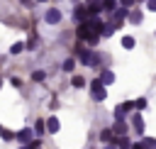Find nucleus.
<instances>
[{"instance_id":"nucleus-1","label":"nucleus","mask_w":156,"mask_h":149,"mask_svg":"<svg viewBox=\"0 0 156 149\" xmlns=\"http://www.w3.org/2000/svg\"><path fill=\"white\" fill-rule=\"evenodd\" d=\"M134 107H136V103H134V100H127V103H122L119 107H115V120L124 122V112H129V110H134Z\"/></svg>"},{"instance_id":"nucleus-2","label":"nucleus","mask_w":156,"mask_h":149,"mask_svg":"<svg viewBox=\"0 0 156 149\" xmlns=\"http://www.w3.org/2000/svg\"><path fill=\"white\" fill-rule=\"evenodd\" d=\"M78 59H80V64H85V66H95V64L100 61L93 51H85V49H78Z\"/></svg>"},{"instance_id":"nucleus-3","label":"nucleus","mask_w":156,"mask_h":149,"mask_svg":"<svg viewBox=\"0 0 156 149\" xmlns=\"http://www.w3.org/2000/svg\"><path fill=\"white\" fill-rule=\"evenodd\" d=\"M90 90H93V98H95V100H105V98H107V90H105V85L100 83V78H95V81H93Z\"/></svg>"},{"instance_id":"nucleus-4","label":"nucleus","mask_w":156,"mask_h":149,"mask_svg":"<svg viewBox=\"0 0 156 149\" xmlns=\"http://www.w3.org/2000/svg\"><path fill=\"white\" fill-rule=\"evenodd\" d=\"M44 20H46L49 24H58V22H61V10H58V7H51V10L44 15Z\"/></svg>"},{"instance_id":"nucleus-5","label":"nucleus","mask_w":156,"mask_h":149,"mask_svg":"<svg viewBox=\"0 0 156 149\" xmlns=\"http://www.w3.org/2000/svg\"><path fill=\"white\" fill-rule=\"evenodd\" d=\"M15 137H17V139H20V142H22V144H27V147H29V144H32V137H34V132H32V129H27V127H24V129H20V132H17V134H15Z\"/></svg>"},{"instance_id":"nucleus-6","label":"nucleus","mask_w":156,"mask_h":149,"mask_svg":"<svg viewBox=\"0 0 156 149\" xmlns=\"http://www.w3.org/2000/svg\"><path fill=\"white\" fill-rule=\"evenodd\" d=\"M132 127H134L136 134L141 137V134H144V117H141V115H134V117H132Z\"/></svg>"},{"instance_id":"nucleus-7","label":"nucleus","mask_w":156,"mask_h":149,"mask_svg":"<svg viewBox=\"0 0 156 149\" xmlns=\"http://www.w3.org/2000/svg\"><path fill=\"white\" fill-rule=\"evenodd\" d=\"M85 15H88V10H85V7H76V10H73L76 22H80V24H85V22H88V17H85Z\"/></svg>"},{"instance_id":"nucleus-8","label":"nucleus","mask_w":156,"mask_h":149,"mask_svg":"<svg viewBox=\"0 0 156 149\" xmlns=\"http://www.w3.org/2000/svg\"><path fill=\"white\" fill-rule=\"evenodd\" d=\"M100 83H102V85L115 83V73H112V71H102V73H100Z\"/></svg>"},{"instance_id":"nucleus-9","label":"nucleus","mask_w":156,"mask_h":149,"mask_svg":"<svg viewBox=\"0 0 156 149\" xmlns=\"http://www.w3.org/2000/svg\"><path fill=\"white\" fill-rule=\"evenodd\" d=\"M46 132H51V134L58 132V117H49L46 120Z\"/></svg>"},{"instance_id":"nucleus-10","label":"nucleus","mask_w":156,"mask_h":149,"mask_svg":"<svg viewBox=\"0 0 156 149\" xmlns=\"http://www.w3.org/2000/svg\"><path fill=\"white\" fill-rule=\"evenodd\" d=\"M124 132H127V125H124V122H119V120H115L112 134H119V137H124Z\"/></svg>"},{"instance_id":"nucleus-11","label":"nucleus","mask_w":156,"mask_h":149,"mask_svg":"<svg viewBox=\"0 0 156 149\" xmlns=\"http://www.w3.org/2000/svg\"><path fill=\"white\" fill-rule=\"evenodd\" d=\"M141 20H144V15H141L139 10H134V12H129V22H132V24H139Z\"/></svg>"},{"instance_id":"nucleus-12","label":"nucleus","mask_w":156,"mask_h":149,"mask_svg":"<svg viewBox=\"0 0 156 149\" xmlns=\"http://www.w3.org/2000/svg\"><path fill=\"white\" fill-rule=\"evenodd\" d=\"M141 147H144V149H156V139H154V137H144V139H141Z\"/></svg>"},{"instance_id":"nucleus-13","label":"nucleus","mask_w":156,"mask_h":149,"mask_svg":"<svg viewBox=\"0 0 156 149\" xmlns=\"http://www.w3.org/2000/svg\"><path fill=\"white\" fill-rule=\"evenodd\" d=\"M46 132V122L44 120H37V125H34V134H44Z\"/></svg>"},{"instance_id":"nucleus-14","label":"nucleus","mask_w":156,"mask_h":149,"mask_svg":"<svg viewBox=\"0 0 156 149\" xmlns=\"http://www.w3.org/2000/svg\"><path fill=\"white\" fill-rule=\"evenodd\" d=\"M122 46L124 49H134V37H122Z\"/></svg>"},{"instance_id":"nucleus-15","label":"nucleus","mask_w":156,"mask_h":149,"mask_svg":"<svg viewBox=\"0 0 156 149\" xmlns=\"http://www.w3.org/2000/svg\"><path fill=\"white\" fill-rule=\"evenodd\" d=\"M22 51H24V44H22V42H17V44L10 46V54H22Z\"/></svg>"},{"instance_id":"nucleus-16","label":"nucleus","mask_w":156,"mask_h":149,"mask_svg":"<svg viewBox=\"0 0 156 149\" xmlns=\"http://www.w3.org/2000/svg\"><path fill=\"white\" fill-rule=\"evenodd\" d=\"M71 85H73V88H83V85H85V81H83L80 76H73V78H71Z\"/></svg>"},{"instance_id":"nucleus-17","label":"nucleus","mask_w":156,"mask_h":149,"mask_svg":"<svg viewBox=\"0 0 156 149\" xmlns=\"http://www.w3.org/2000/svg\"><path fill=\"white\" fill-rule=\"evenodd\" d=\"M117 147H119V149H132V144H129L127 137H119V139H117Z\"/></svg>"},{"instance_id":"nucleus-18","label":"nucleus","mask_w":156,"mask_h":149,"mask_svg":"<svg viewBox=\"0 0 156 149\" xmlns=\"http://www.w3.org/2000/svg\"><path fill=\"white\" fill-rule=\"evenodd\" d=\"M73 66H76V59H66L63 61V71H73Z\"/></svg>"},{"instance_id":"nucleus-19","label":"nucleus","mask_w":156,"mask_h":149,"mask_svg":"<svg viewBox=\"0 0 156 149\" xmlns=\"http://www.w3.org/2000/svg\"><path fill=\"white\" fill-rule=\"evenodd\" d=\"M32 78H34V81H39V83H41V81H44V78H46V73H44V71H34V73H32Z\"/></svg>"},{"instance_id":"nucleus-20","label":"nucleus","mask_w":156,"mask_h":149,"mask_svg":"<svg viewBox=\"0 0 156 149\" xmlns=\"http://www.w3.org/2000/svg\"><path fill=\"white\" fill-rule=\"evenodd\" d=\"M115 5H117L115 0H105V2H102V7H105V10H115Z\"/></svg>"},{"instance_id":"nucleus-21","label":"nucleus","mask_w":156,"mask_h":149,"mask_svg":"<svg viewBox=\"0 0 156 149\" xmlns=\"http://www.w3.org/2000/svg\"><path fill=\"white\" fill-rule=\"evenodd\" d=\"M0 137H2V139H12V137H15V134H12V132H10V129H2V132H0Z\"/></svg>"},{"instance_id":"nucleus-22","label":"nucleus","mask_w":156,"mask_h":149,"mask_svg":"<svg viewBox=\"0 0 156 149\" xmlns=\"http://www.w3.org/2000/svg\"><path fill=\"white\" fill-rule=\"evenodd\" d=\"M134 2H136V0H119V5H122V7H127V10H129Z\"/></svg>"},{"instance_id":"nucleus-23","label":"nucleus","mask_w":156,"mask_h":149,"mask_svg":"<svg viewBox=\"0 0 156 149\" xmlns=\"http://www.w3.org/2000/svg\"><path fill=\"white\" fill-rule=\"evenodd\" d=\"M134 103H136V107H139V110H141V107H146V98H139V100H134Z\"/></svg>"},{"instance_id":"nucleus-24","label":"nucleus","mask_w":156,"mask_h":149,"mask_svg":"<svg viewBox=\"0 0 156 149\" xmlns=\"http://www.w3.org/2000/svg\"><path fill=\"white\" fill-rule=\"evenodd\" d=\"M146 7H149L151 12H156V0H146Z\"/></svg>"},{"instance_id":"nucleus-25","label":"nucleus","mask_w":156,"mask_h":149,"mask_svg":"<svg viewBox=\"0 0 156 149\" xmlns=\"http://www.w3.org/2000/svg\"><path fill=\"white\" fill-rule=\"evenodd\" d=\"M110 137H112V129H105V132H102V139H105V142H110Z\"/></svg>"},{"instance_id":"nucleus-26","label":"nucleus","mask_w":156,"mask_h":149,"mask_svg":"<svg viewBox=\"0 0 156 149\" xmlns=\"http://www.w3.org/2000/svg\"><path fill=\"white\" fill-rule=\"evenodd\" d=\"M24 149H41V144H39V142H32V144H29V147H24Z\"/></svg>"},{"instance_id":"nucleus-27","label":"nucleus","mask_w":156,"mask_h":149,"mask_svg":"<svg viewBox=\"0 0 156 149\" xmlns=\"http://www.w3.org/2000/svg\"><path fill=\"white\" fill-rule=\"evenodd\" d=\"M132 149H144V147L141 144H132Z\"/></svg>"},{"instance_id":"nucleus-28","label":"nucleus","mask_w":156,"mask_h":149,"mask_svg":"<svg viewBox=\"0 0 156 149\" xmlns=\"http://www.w3.org/2000/svg\"><path fill=\"white\" fill-rule=\"evenodd\" d=\"M22 2H24V5H32V0H22Z\"/></svg>"},{"instance_id":"nucleus-29","label":"nucleus","mask_w":156,"mask_h":149,"mask_svg":"<svg viewBox=\"0 0 156 149\" xmlns=\"http://www.w3.org/2000/svg\"><path fill=\"white\" fill-rule=\"evenodd\" d=\"M107 149H119V147H107Z\"/></svg>"},{"instance_id":"nucleus-30","label":"nucleus","mask_w":156,"mask_h":149,"mask_svg":"<svg viewBox=\"0 0 156 149\" xmlns=\"http://www.w3.org/2000/svg\"><path fill=\"white\" fill-rule=\"evenodd\" d=\"M37 2H44V0H37Z\"/></svg>"},{"instance_id":"nucleus-31","label":"nucleus","mask_w":156,"mask_h":149,"mask_svg":"<svg viewBox=\"0 0 156 149\" xmlns=\"http://www.w3.org/2000/svg\"><path fill=\"white\" fill-rule=\"evenodd\" d=\"M0 132H2V127H0Z\"/></svg>"},{"instance_id":"nucleus-32","label":"nucleus","mask_w":156,"mask_h":149,"mask_svg":"<svg viewBox=\"0 0 156 149\" xmlns=\"http://www.w3.org/2000/svg\"><path fill=\"white\" fill-rule=\"evenodd\" d=\"M0 85H2V81H0Z\"/></svg>"}]
</instances>
